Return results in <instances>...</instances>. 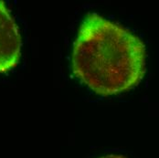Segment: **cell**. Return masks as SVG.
Returning <instances> with one entry per match:
<instances>
[{"instance_id": "obj_1", "label": "cell", "mask_w": 159, "mask_h": 158, "mask_svg": "<svg viewBox=\"0 0 159 158\" xmlns=\"http://www.w3.org/2000/svg\"><path fill=\"white\" fill-rule=\"evenodd\" d=\"M145 46L121 25L90 13L72 52L74 74L95 93L110 96L136 86L145 73Z\"/></svg>"}, {"instance_id": "obj_2", "label": "cell", "mask_w": 159, "mask_h": 158, "mask_svg": "<svg viewBox=\"0 0 159 158\" xmlns=\"http://www.w3.org/2000/svg\"><path fill=\"white\" fill-rule=\"evenodd\" d=\"M22 40L18 27L4 1L0 0V73L16 67L21 55Z\"/></svg>"}, {"instance_id": "obj_3", "label": "cell", "mask_w": 159, "mask_h": 158, "mask_svg": "<svg viewBox=\"0 0 159 158\" xmlns=\"http://www.w3.org/2000/svg\"><path fill=\"white\" fill-rule=\"evenodd\" d=\"M100 158H126L123 156H118V155H109V156H102V157Z\"/></svg>"}]
</instances>
